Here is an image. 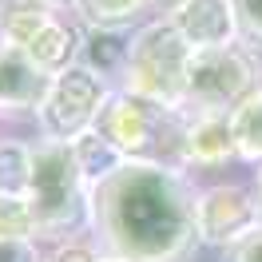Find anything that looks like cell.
Returning a JSON list of instances; mask_svg holds the SVG:
<instances>
[{
  "label": "cell",
  "instance_id": "6da1fadb",
  "mask_svg": "<svg viewBox=\"0 0 262 262\" xmlns=\"http://www.w3.org/2000/svg\"><path fill=\"white\" fill-rule=\"evenodd\" d=\"M187 171L127 159L92 187V243L127 262H183L199 246Z\"/></svg>",
  "mask_w": 262,
  "mask_h": 262
},
{
  "label": "cell",
  "instance_id": "7a4b0ae2",
  "mask_svg": "<svg viewBox=\"0 0 262 262\" xmlns=\"http://www.w3.org/2000/svg\"><path fill=\"white\" fill-rule=\"evenodd\" d=\"M28 211L36 223V238L44 246L92 238V187L76 167L72 143H56V139L32 143Z\"/></svg>",
  "mask_w": 262,
  "mask_h": 262
},
{
  "label": "cell",
  "instance_id": "3957f363",
  "mask_svg": "<svg viewBox=\"0 0 262 262\" xmlns=\"http://www.w3.org/2000/svg\"><path fill=\"white\" fill-rule=\"evenodd\" d=\"M191 44L171 20L155 16L131 32V52H127V72L119 92L143 96L163 107H183L187 99V68H191Z\"/></svg>",
  "mask_w": 262,
  "mask_h": 262
},
{
  "label": "cell",
  "instance_id": "277c9868",
  "mask_svg": "<svg viewBox=\"0 0 262 262\" xmlns=\"http://www.w3.org/2000/svg\"><path fill=\"white\" fill-rule=\"evenodd\" d=\"M262 88V60L243 40L223 48H203L187 68V99L183 112L191 115H230Z\"/></svg>",
  "mask_w": 262,
  "mask_h": 262
},
{
  "label": "cell",
  "instance_id": "5b68a950",
  "mask_svg": "<svg viewBox=\"0 0 262 262\" xmlns=\"http://www.w3.org/2000/svg\"><path fill=\"white\" fill-rule=\"evenodd\" d=\"M112 92H115L112 83L99 80L96 72H88L83 64L52 76L48 88H44V99L36 103V131H40V139L76 143L83 131H92L99 123Z\"/></svg>",
  "mask_w": 262,
  "mask_h": 262
},
{
  "label": "cell",
  "instance_id": "8992f818",
  "mask_svg": "<svg viewBox=\"0 0 262 262\" xmlns=\"http://www.w3.org/2000/svg\"><path fill=\"white\" fill-rule=\"evenodd\" d=\"M258 223H262V207H258V191L254 187L214 183L207 191H199V199H195V230H199L203 246L230 250Z\"/></svg>",
  "mask_w": 262,
  "mask_h": 262
},
{
  "label": "cell",
  "instance_id": "52a82bcc",
  "mask_svg": "<svg viewBox=\"0 0 262 262\" xmlns=\"http://www.w3.org/2000/svg\"><path fill=\"white\" fill-rule=\"evenodd\" d=\"M171 24L183 32L191 52L223 48V44H234L243 36L238 12H234L230 0H183V8L171 16Z\"/></svg>",
  "mask_w": 262,
  "mask_h": 262
},
{
  "label": "cell",
  "instance_id": "ba28073f",
  "mask_svg": "<svg viewBox=\"0 0 262 262\" xmlns=\"http://www.w3.org/2000/svg\"><path fill=\"white\" fill-rule=\"evenodd\" d=\"M83 32H88V28L72 16V8H64V12L52 20L28 48H24V56H28V64H32L40 76H48V80H52V76H60V72H68V68L80 64Z\"/></svg>",
  "mask_w": 262,
  "mask_h": 262
},
{
  "label": "cell",
  "instance_id": "9c48e42d",
  "mask_svg": "<svg viewBox=\"0 0 262 262\" xmlns=\"http://www.w3.org/2000/svg\"><path fill=\"white\" fill-rule=\"evenodd\" d=\"M238 159L230 115H191L187 112V167H223Z\"/></svg>",
  "mask_w": 262,
  "mask_h": 262
},
{
  "label": "cell",
  "instance_id": "30bf717a",
  "mask_svg": "<svg viewBox=\"0 0 262 262\" xmlns=\"http://www.w3.org/2000/svg\"><path fill=\"white\" fill-rule=\"evenodd\" d=\"M131 32L135 28H88L83 32V48H80V64L88 72H96L99 80H107L112 88H119L123 72H127Z\"/></svg>",
  "mask_w": 262,
  "mask_h": 262
},
{
  "label": "cell",
  "instance_id": "8fae6325",
  "mask_svg": "<svg viewBox=\"0 0 262 262\" xmlns=\"http://www.w3.org/2000/svg\"><path fill=\"white\" fill-rule=\"evenodd\" d=\"M60 12L64 8H56L52 0H4L0 4V44L24 52Z\"/></svg>",
  "mask_w": 262,
  "mask_h": 262
},
{
  "label": "cell",
  "instance_id": "7c38bea8",
  "mask_svg": "<svg viewBox=\"0 0 262 262\" xmlns=\"http://www.w3.org/2000/svg\"><path fill=\"white\" fill-rule=\"evenodd\" d=\"M68 8L83 28H139L147 24L151 0H72Z\"/></svg>",
  "mask_w": 262,
  "mask_h": 262
},
{
  "label": "cell",
  "instance_id": "4fadbf2b",
  "mask_svg": "<svg viewBox=\"0 0 262 262\" xmlns=\"http://www.w3.org/2000/svg\"><path fill=\"white\" fill-rule=\"evenodd\" d=\"M72 155H76V167H80V175H83V183H88V187L103 183L112 171H119V167L127 163V159H123V151L115 147V143H112V139H107L99 127L83 131L80 139L72 143Z\"/></svg>",
  "mask_w": 262,
  "mask_h": 262
},
{
  "label": "cell",
  "instance_id": "5bb4252c",
  "mask_svg": "<svg viewBox=\"0 0 262 262\" xmlns=\"http://www.w3.org/2000/svg\"><path fill=\"white\" fill-rule=\"evenodd\" d=\"M32 143L24 135L0 139V195L4 199H28L32 187Z\"/></svg>",
  "mask_w": 262,
  "mask_h": 262
},
{
  "label": "cell",
  "instance_id": "9a60e30c",
  "mask_svg": "<svg viewBox=\"0 0 262 262\" xmlns=\"http://www.w3.org/2000/svg\"><path fill=\"white\" fill-rule=\"evenodd\" d=\"M230 131H234L238 159L262 167V88L246 99L243 107H234V112H230Z\"/></svg>",
  "mask_w": 262,
  "mask_h": 262
},
{
  "label": "cell",
  "instance_id": "2e32d148",
  "mask_svg": "<svg viewBox=\"0 0 262 262\" xmlns=\"http://www.w3.org/2000/svg\"><path fill=\"white\" fill-rule=\"evenodd\" d=\"M0 262H48V246L32 234H0Z\"/></svg>",
  "mask_w": 262,
  "mask_h": 262
},
{
  "label": "cell",
  "instance_id": "e0dca14e",
  "mask_svg": "<svg viewBox=\"0 0 262 262\" xmlns=\"http://www.w3.org/2000/svg\"><path fill=\"white\" fill-rule=\"evenodd\" d=\"M48 262H99V246L92 238L56 243V246H48Z\"/></svg>",
  "mask_w": 262,
  "mask_h": 262
},
{
  "label": "cell",
  "instance_id": "ac0fdd59",
  "mask_svg": "<svg viewBox=\"0 0 262 262\" xmlns=\"http://www.w3.org/2000/svg\"><path fill=\"white\" fill-rule=\"evenodd\" d=\"M230 4H234V12H238L243 36L262 44V0H230Z\"/></svg>",
  "mask_w": 262,
  "mask_h": 262
},
{
  "label": "cell",
  "instance_id": "d6986e66",
  "mask_svg": "<svg viewBox=\"0 0 262 262\" xmlns=\"http://www.w3.org/2000/svg\"><path fill=\"white\" fill-rule=\"evenodd\" d=\"M227 258L230 262H262V223H258V227H250L238 243L230 246Z\"/></svg>",
  "mask_w": 262,
  "mask_h": 262
},
{
  "label": "cell",
  "instance_id": "ffe728a7",
  "mask_svg": "<svg viewBox=\"0 0 262 262\" xmlns=\"http://www.w3.org/2000/svg\"><path fill=\"white\" fill-rule=\"evenodd\" d=\"M179 8H183V0H151V12H155V16H163V20H171Z\"/></svg>",
  "mask_w": 262,
  "mask_h": 262
},
{
  "label": "cell",
  "instance_id": "44dd1931",
  "mask_svg": "<svg viewBox=\"0 0 262 262\" xmlns=\"http://www.w3.org/2000/svg\"><path fill=\"white\" fill-rule=\"evenodd\" d=\"M254 191H258V207H262V167H258V183H254Z\"/></svg>",
  "mask_w": 262,
  "mask_h": 262
},
{
  "label": "cell",
  "instance_id": "7402d4cb",
  "mask_svg": "<svg viewBox=\"0 0 262 262\" xmlns=\"http://www.w3.org/2000/svg\"><path fill=\"white\" fill-rule=\"evenodd\" d=\"M99 262H127V258H115V254H99Z\"/></svg>",
  "mask_w": 262,
  "mask_h": 262
},
{
  "label": "cell",
  "instance_id": "603a6c76",
  "mask_svg": "<svg viewBox=\"0 0 262 262\" xmlns=\"http://www.w3.org/2000/svg\"><path fill=\"white\" fill-rule=\"evenodd\" d=\"M52 4H56V8H68V4H72V0H52Z\"/></svg>",
  "mask_w": 262,
  "mask_h": 262
},
{
  "label": "cell",
  "instance_id": "cb8c5ba5",
  "mask_svg": "<svg viewBox=\"0 0 262 262\" xmlns=\"http://www.w3.org/2000/svg\"><path fill=\"white\" fill-rule=\"evenodd\" d=\"M0 4H4V0H0Z\"/></svg>",
  "mask_w": 262,
  "mask_h": 262
}]
</instances>
